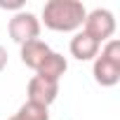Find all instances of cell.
<instances>
[{"label": "cell", "mask_w": 120, "mask_h": 120, "mask_svg": "<svg viewBox=\"0 0 120 120\" xmlns=\"http://www.w3.org/2000/svg\"><path fill=\"white\" fill-rule=\"evenodd\" d=\"M85 7L78 0H49V3L42 7V19L45 26L52 31H75L78 26L85 24Z\"/></svg>", "instance_id": "obj_1"}, {"label": "cell", "mask_w": 120, "mask_h": 120, "mask_svg": "<svg viewBox=\"0 0 120 120\" xmlns=\"http://www.w3.org/2000/svg\"><path fill=\"white\" fill-rule=\"evenodd\" d=\"M94 80L101 87H113L120 82V40H108L101 56L94 61Z\"/></svg>", "instance_id": "obj_2"}, {"label": "cell", "mask_w": 120, "mask_h": 120, "mask_svg": "<svg viewBox=\"0 0 120 120\" xmlns=\"http://www.w3.org/2000/svg\"><path fill=\"white\" fill-rule=\"evenodd\" d=\"M90 38H94L99 45L104 40H111V35L115 33V19L108 10H94L85 17V31Z\"/></svg>", "instance_id": "obj_3"}, {"label": "cell", "mask_w": 120, "mask_h": 120, "mask_svg": "<svg viewBox=\"0 0 120 120\" xmlns=\"http://www.w3.org/2000/svg\"><path fill=\"white\" fill-rule=\"evenodd\" d=\"M7 31H10V38H12L14 42L24 45V42L35 40V38L40 35V21H38L31 12H19V14H14V17L10 19Z\"/></svg>", "instance_id": "obj_4"}, {"label": "cell", "mask_w": 120, "mask_h": 120, "mask_svg": "<svg viewBox=\"0 0 120 120\" xmlns=\"http://www.w3.org/2000/svg\"><path fill=\"white\" fill-rule=\"evenodd\" d=\"M59 94V82H49L45 78H31L28 82V101L31 104H38V106H49Z\"/></svg>", "instance_id": "obj_5"}, {"label": "cell", "mask_w": 120, "mask_h": 120, "mask_svg": "<svg viewBox=\"0 0 120 120\" xmlns=\"http://www.w3.org/2000/svg\"><path fill=\"white\" fill-rule=\"evenodd\" d=\"M49 54H52L49 45H47V42H42L40 38L28 40V42H24V45H21V61H24L28 68H33V71H38V68H40V64L45 61Z\"/></svg>", "instance_id": "obj_6"}, {"label": "cell", "mask_w": 120, "mask_h": 120, "mask_svg": "<svg viewBox=\"0 0 120 120\" xmlns=\"http://www.w3.org/2000/svg\"><path fill=\"white\" fill-rule=\"evenodd\" d=\"M66 68H68L66 59H64L61 54L52 52L45 61L40 64V68H38V78H45V80H49V82H59V78L66 73Z\"/></svg>", "instance_id": "obj_7"}, {"label": "cell", "mask_w": 120, "mask_h": 120, "mask_svg": "<svg viewBox=\"0 0 120 120\" xmlns=\"http://www.w3.org/2000/svg\"><path fill=\"white\" fill-rule=\"evenodd\" d=\"M99 42L94 38H90L87 33H78L73 40H71V54L80 61H87V59H94L99 54Z\"/></svg>", "instance_id": "obj_8"}, {"label": "cell", "mask_w": 120, "mask_h": 120, "mask_svg": "<svg viewBox=\"0 0 120 120\" xmlns=\"http://www.w3.org/2000/svg\"><path fill=\"white\" fill-rule=\"evenodd\" d=\"M17 115H21L24 120H49L47 108H45V106H38V104H31V101H26V104L19 108Z\"/></svg>", "instance_id": "obj_9"}, {"label": "cell", "mask_w": 120, "mask_h": 120, "mask_svg": "<svg viewBox=\"0 0 120 120\" xmlns=\"http://www.w3.org/2000/svg\"><path fill=\"white\" fill-rule=\"evenodd\" d=\"M0 7H3V10H21L24 3H21V0H10V3H7V0H0Z\"/></svg>", "instance_id": "obj_10"}, {"label": "cell", "mask_w": 120, "mask_h": 120, "mask_svg": "<svg viewBox=\"0 0 120 120\" xmlns=\"http://www.w3.org/2000/svg\"><path fill=\"white\" fill-rule=\"evenodd\" d=\"M5 66H7V52H5L3 45H0V71H5Z\"/></svg>", "instance_id": "obj_11"}, {"label": "cell", "mask_w": 120, "mask_h": 120, "mask_svg": "<svg viewBox=\"0 0 120 120\" xmlns=\"http://www.w3.org/2000/svg\"><path fill=\"white\" fill-rule=\"evenodd\" d=\"M10 120H24V118H21V115H12Z\"/></svg>", "instance_id": "obj_12"}]
</instances>
